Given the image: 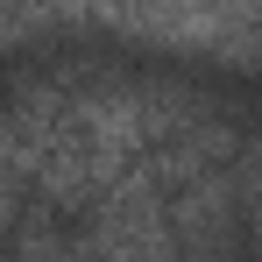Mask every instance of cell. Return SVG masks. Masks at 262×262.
<instances>
[{
  "mask_svg": "<svg viewBox=\"0 0 262 262\" xmlns=\"http://www.w3.org/2000/svg\"><path fill=\"white\" fill-rule=\"evenodd\" d=\"M241 213H248V191H241V177H227V170H206L199 184L170 191L177 255H227L241 241Z\"/></svg>",
  "mask_w": 262,
  "mask_h": 262,
  "instance_id": "cell-1",
  "label": "cell"
},
{
  "mask_svg": "<svg viewBox=\"0 0 262 262\" xmlns=\"http://www.w3.org/2000/svg\"><path fill=\"white\" fill-rule=\"evenodd\" d=\"M234 177H241V191H248V213H262V142H248V149L234 156Z\"/></svg>",
  "mask_w": 262,
  "mask_h": 262,
  "instance_id": "cell-3",
  "label": "cell"
},
{
  "mask_svg": "<svg viewBox=\"0 0 262 262\" xmlns=\"http://www.w3.org/2000/svg\"><path fill=\"white\" fill-rule=\"evenodd\" d=\"M234 149H241V142H234L227 121H191V128L163 135V142L149 149V170L163 177V191H184V184H199L206 170H227Z\"/></svg>",
  "mask_w": 262,
  "mask_h": 262,
  "instance_id": "cell-2",
  "label": "cell"
}]
</instances>
